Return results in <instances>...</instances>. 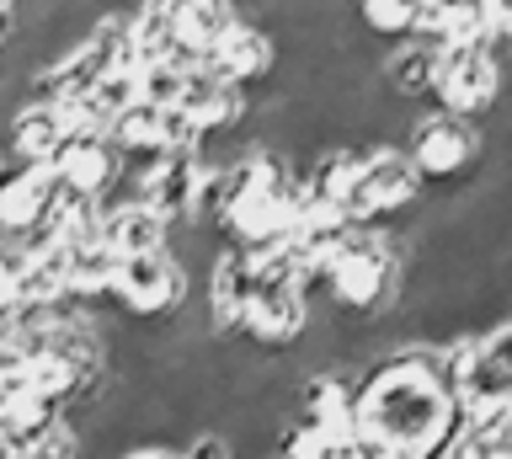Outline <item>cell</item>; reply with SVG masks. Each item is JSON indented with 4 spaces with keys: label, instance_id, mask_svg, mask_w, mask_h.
<instances>
[{
    "label": "cell",
    "instance_id": "6da1fadb",
    "mask_svg": "<svg viewBox=\"0 0 512 459\" xmlns=\"http://www.w3.org/2000/svg\"><path fill=\"white\" fill-rule=\"evenodd\" d=\"M459 427V406L438 385V342H395L358 379V438L384 449L438 454Z\"/></svg>",
    "mask_w": 512,
    "mask_h": 459
},
{
    "label": "cell",
    "instance_id": "7a4b0ae2",
    "mask_svg": "<svg viewBox=\"0 0 512 459\" xmlns=\"http://www.w3.org/2000/svg\"><path fill=\"white\" fill-rule=\"evenodd\" d=\"M400 155L411 161L416 182L427 187V198H454L480 177L486 161H502V113L486 123H470V118L438 113V107H422L406 123Z\"/></svg>",
    "mask_w": 512,
    "mask_h": 459
},
{
    "label": "cell",
    "instance_id": "3957f363",
    "mask_svg": "<svg viewBox=\"0 0 512 459\" xmlns=\"http://www.w3.org/2000/svg\"><path fill=\"white\" fill-rule=\"evenodd\" d=\"M427 203V187L416 182L411 161L400 155V145H368L352 182L342 187L336 209L347 214V225L368 230H411L416 209Z\"/></svg>",
    "mask_w": 512,
    "mask_h": 459
},
{
    "label": "cell",
    "instance_id": "277c9868",
    "mask_svg": "<svg viewBox=\"0 0 512 459\" xmlns=\"http://www.w3.org/2000/svg\"><path fill=\"white\" fill-rule=\"evenodd\" d=\"M187 294H192V273L171 257V246H155V251H139V257H118V273H112L102 305L134 326H166L187 305Z\"/></svg>",
    "mask_w": 512,
    "mask_h": 459
},
{
    "label": "cell",
    "instance_id": "5b68a950",
    "mask_svg": "<svg viewBox=\"0 0 512 459\" xmlns=\"http://www.w3.org/2000/svg\"><path fill=\"white\" fill-rule=\"evenodd\" d=\"M507 91V49L491 43H459V49H438V75H432V107L470 123H486L502 113Z\"/></svg>",
    "mask_w": 512,
    "mask_h": 459
},
{
    "label": "cell",
    "instance_id": "8992f818",
    "mask_svg": "<svg viewBox=\"0 0 512 459\" xmlns=\"http://www.w3.org/2000/svg\"><path fill=\"white\" fill-rule=\"evenodd\" d=\"M304 326H310V299L299 283H272V278H246V305H240V331L262 353H288Z\"/></svg>",
    "mask_w": 512,
    "mask_h": 459
},
{
    "label": "cell",
    "instance_id": "52a82bcc",
    "mask_svg": "<svg viewBox=\"0 0 512 459\" xmlns=\"http://www.w3.org/2000/svg\"><path fill=\"white\" fill-rule=\"evenodd\" d=\"M54 203H59L54 171L27 166V161H6V155H0V241L27 246L32 235H43Z\"/></svg>",
    "mask_w": 512,
    "mask_h": 459
},
{
    "label": "cell",
    "instance_id": "ba28073f",
    "mask_svg": "<svg viewBox=\"0 0 512 459\" xmlns=\"http://www.w3.org/2000/svg\"><path fill=\"white\" fill-rule=\"evenodd\" d=\"M48 171H54V182L59 187H70V193H86L102 203L112 187H118L123 177V155L107 145V134L102 129H86V123H70L59 139V150L48 155Z\"/></svg>",
    "mask_w": 512,
    "mask_h": 459
},
{
    "label": "cell",
    "instance_id": "9c48e42d",
    "mask_svg": "<svg viewBox=\"0 0 512 459\" xmlns=\"http://www.w3.org/2000/svg\"><path fill=\"white\" fill-rule=\"evenodd\" d=\"M208 75H219L224 86H235V91H246V97H256L262 86H272V75H278L283 65V49H278V38L267 33V27H256V22H235L230 33L219 38V49L203 59Z\"/></svg>",
    "mask_w": 512,
    "mask_h": 459
},
{
    "label": "cell",
    "instance_id": "30bf717a",
    "mask_svg": "<svg viewBox=\"0 0 512 459\" xmlns=\"http://www.w3.org/2000/svg\"><path fill=\"white\" fill-rule=\"evenodd\" d=\"M240 22L235 0H171L166 6V27H171V49L187 65H203L219 49V38Z\"/></svg>",
    "mask_w": 512,
    "mask_h": 459
},
{
    "label": "cell",
    "instance_id": "8fae6325",
    "mask_svg": "<svg viewBox=\"0 0 512 459\" xmlns=\"http://www.w3.org/2000/svg\"><path fill=\"white\" fill-rule=\"evenodd\" d=\"M70 118L48 102H16L6 123H0V155L6 161H27V166H48V155L59 150Z\"/></svg>",
    "mask_w": 512,
    "mask_h": 459
},
{
    "label": "cell",
    "instance_id": "7c38bea8",
    "mask_svg": "<svg viewBox=\"0 0 512 459\" xmlns=\"http://www.w3.org/2000/svg\"><path fill=\"white\" fill-rule=\"evenodd\" d=\"M432 75H438V43L400 38L379 54V86L406 107H432Z\"/></svg>",
    "mask_w": 512,
    "mask_h": 459
},
{
    "label": "cell",
    "instance_id": "4fadbf2b",
    "mask_svg": "<svg viewBox=\"0 0 512 459\" xmlns=\"http://www.w3.org/2000/svg\"><path fill=\"white\" fill-rule=\"evenodd\" d=\"M102 241L118 251V257H139V251H155L166 246L171 235V219L155 214L144 198H128V203H112V209H102Z\"/></svg>",
    "mask_w": 512,
    "mask_h": 459
},
{
    "label": "cell",
    "instance_id": "5bb4252c",
    "mask_svg": "<svg viewBox=\"0 0 512 459\" xmlns=\"http://www.w3.org/2000/svg\"><path fill=\"white\" fill-rule=\"evenodd\" d=\"M102 134H107V145L123 155L128 171H144L150 161L166 155V145H160V107H150V102H128Z\"/></svg>",
    "mask_w": 512,
    "mask_h": 459
},
{
    "label": "cell",
    "instance_id": "9a60e30c",
    "mask_svg": "<svg viewBox=\"0 0 512 459\" xmlns=\"http://www.w3.org/2000/svg\"><path fill=\"white\" fill-rule=\"evenodd\" d=\"M112 273H118V251H112L102 235H91V241L64 251V294L80 299V305H102Z\"/></svg>",
    "mask_w": 512,
    "mask_h": 459
},
{
    "label": "cell",
    "instance_id": "2e32d148",
    "mask_svg": "<svg viewBox=\"0 0 512 459\" xmlns=\"http://www.w3.org/2000/svg\"><path fill=\"white\" fill-rule=\"evenodd\" d=\"M22 273H27V251L0 241V305L16 310V294H22Z\"/></svg>",
    "mask_w": 512,
    "mask_h": 459
},
{
    "label": "cell",
    "instance_id": "e0dca14e",
    "mask_svg": "<svg viewBox=\"0 0 512 459\" xmlns=\"http://www.w3.org/2000/svg\"><path fill=\"white\" fill-rule=\"evenodd\" d=\"M176 454H182V459H235L230 454V438H224L219 427H198V433H192Z\"/></svg>",
    "mask_w": 512,
    "mask_h": 459
},
{
    "label": "cell",
    "instance_id": "ac0fdd59",
    "mask_svg": "<svg viewBox=\"0 0 512 459\" xmlns=\"http://www.w3.org/2000/svg\"><path fill=\"white\" fill-rule=\"evenodd\" d=\"M22 369V353H16V342H0V379Z\"/></svg>",
    "mask_w": 512,
    "mask_h": 459
},
{
    "label": "cell",
    "instance_id": "d6986e66",
    "mask_svg": "<svg viewBox=\"0 0 512 459\" xmlns=\"http://www.w3.org/2000/svg\"><path fill=\"white\" fill-rule=\"evenodd\" d=\"M278 459H283V454H278Z\"/></svg>",
    "mask_w": 512,
    "mask_h": 459
}]
</instances>
